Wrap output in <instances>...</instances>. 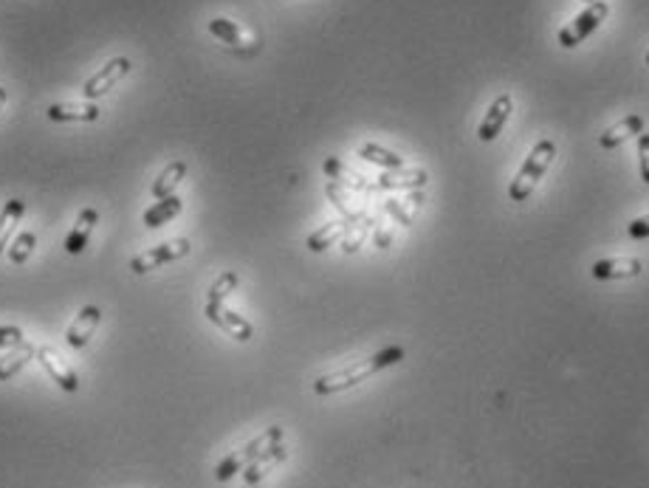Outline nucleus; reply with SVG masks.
Returning a JSON list of instances; mask_svg holds the SVG:
<instances>
[{
	"instance_id": "obj_17",
	"label": "nucleus",
	"mask_w": 649,
	"mask_h": 488,
	"mask_svg": "<svg viewBox=\"0 0 649 488\" xmlns=\"http://www.w3.org/2000/svg\"><path fill=\"white\" fill-rule=\"evenodd\" d=\"M26 215V201L23 198H9L0 209V254L9 249V243L14 240V229Z\"/></svg>"
},
{
	"instance_id": "obj_5",
	"label": "nucleus",
	"mask_w": 649,
	"mask_h": 488,
	"mask_svg": "<svg viewBox=\"0 0 649 488\" xmlns=\"http://www.w3.org/2000/svg\"><path fill=\"white\" fill-rule=\"evenodd\" d=\"M190 249H193V243H190L187 238H175V240H167V243L150 246L147 251L136 254V258L130 260V271H133V274H150V271H155V268H161V266L187 258Z\"/></svg>"
},
{
	"instance_id": "obj_26",
	"label": "nucleus",
	"mask_w": 649,
	"mask_h": 488,
	"mask_svg": "<svg viewBox=\"0 0 649 488\" xmlns=\"http://www.w3.org/2000/svg\"><path fill=\"white\" fill-rule=\"evenodd\" d=\"M322 170H324V175L328 178H334V181H339V183H344V187H353V190H364V181L356 175V173H351L339 158H324L322 161Z\"/></svg>"
},
{
	"instance_id": "obj_12",
	"label": "nucleus",
	"mask_w": 649,
	"mask_h": 488,
	"mask_svg": "<svg viewBox=\"0 0 649 488\" xmlns=\"http://www.w3.org/2000/svg\"><path fill=\"white\" fill-rule=\"evenodd\" d=\"M288 457V449H286V444L280 440V444H271L266 452H260L258 457H254L249 466L243 469V480H246V485H258L271 469H277L280 466V463Z\"/></svg>"
},
{
	"instance_id": "obj_13",
	"label": "nucleus",
	"mask_w": 649,
	"mask_h": 488,
	"mask_svg": "<svg viewBox=\"0 0 649 488\" xmlns=\"http://www.w3.org/2000/svg\"><path fill=\"white\" fill-rule=\"evenodd\" d=\"M644 271V263L638 258H605L596 260L590 274L596 280H630V277H638Z\"/></svg>"
},
{
	"instance_id": "obj_28",
	"label": "nucleus",
	"mask_w": 649,
	"mask_h": 488,
	"mask_svg": "<svg viewBox=\"0 0 649 488\" xmlns=\"http://www.w3.org/2000/svg\"><path fill=\"white\" fill-rule=\"evenodd\" d=\"M23 342V331L17 324H0V347H14Z\"/></svg>"
},
{
	"instance_id": "obj_20",
	"label": "nucleus",
	"mask_w": 649,
	"mask_h": 488,
	"mask_svg": "<svg viewBox=\"0 0 649 488\" xmlns=\"http://www.w3.org/2000/svg\"><path fill=\"white\" fill-rule=\"evenodd\" d=\"M181 209H183V201H181L178 195L161 198V201H155L150 209H145L142 223H145L147 229H158V226L170 223L173 218H178V215H181Z\"/></svg>"
},
{
	"instance_id": "obj_18",
	"label": "nucleus",
	"mask_w": 649,
	"mask_h": 488,
	"mask_svg": "<svg viewBox=\"0 0 649 488\" xmlns=\"http://www.w3.org/2000/svg\"><path fill=\"white\" fill-rule=\"evenodd\" d=\"M429 175L424 170H390L379 178V190H424Z\"/></svg>"
},
{
	"instance_id": "obj_29",
	"label": "nucleus",
	"mask_w": 649,
	"mask_h": 488,
	"mask_svg": "<svg viewBox=\"0 0 649 488\" xmlns=\"http://www.w3.org/2000/svg\"><path fill=\"white\" fill-rule=\"evenodd\" d=\"M627 235H630L633 240H646V238H649V215L635 218V221L627 226Z\"/></svg>"
},
{
	"instance_id": "obj_27",
	"label": "nucleus",
	"mask_w": 649,
	"mask_h": 488,
	"mask_svg": "<svg viewBox=\"0 0 649 488\" xmlns=\"http://www.w3.org/2000/svg\"><path fill=\"white\" fill-rule=\"evenodd\" d=\"M638 170H641V178L649 183V133L638 136Z\"/></svg>"
},
{
	"instance_id": "obj_22",
	"label": "nucleus",
	"mask_w": 649,
	"mask_h": 488,
	"mask_svg": "<svg viewBox=\"0 0 649 488\" xmlns=\"http://www.w3.org/2000/svg\"><path fill=\"white\" fill-rule=\"evenodd\" d=\"M351 226H353V223H347V221H331V223H324V226H319L316 231H311L308 240H306V246H308L311 251L331 249Z\"/></svg>"
},
{
	"instance_id": "obj_16",
	"label": "nucleus",
	"mask_w": 649,
	"mask_h": 488,
	"mask_svg": "<svg viewBox=\"0 0 649 488\" xmlns=\"http://www.w3.org/2000/svg\"><path fill=\"white\" fill-rule=\"evenodd\" d=\"M187 170H190V164L183 158H175V161H170V164L158 173V178L153 181V187H150V195L155 198V201H161V198H170V195H175V187L178 183L187 178Z\"/></svg>"
},
{
	"instance_id": "obj_23",
	"label": "nucleus",
	"mask_w": 649,
	"mask_h": 488,
	"mask_svg": "<svg viewBox=\"0 0 649 488\" xmlns=\"http://www.w3.org/2000/svg\"><path fill=\"white\" fill-rule=\"evenodd\" d=\"M210 32H212L221 42H226L229 49H243V45H246V37H243L240 26H238L235 20H229V17H212V20H210Z\"/></svg>"
},
{
	"instance_id": "obj_32",
	"label": "nucleus",
	"mask_w": 649,
	"mask_h": 488,
	"mask_svg": "<svg viewBox=\"0 0 649 488\" xmlns=\"http://www.w3.org/2000/svg\"><path fill=\"white\" fill-rule=\"evenodd\" d=\"M582 4H585V6H590V4H596V0H582Z\"/></svg>"
},
{
	"instance_id": "obj_2",
	"label": "nucleus",
	"mask_w": 649,
	"mask_h": 488,
	"mask_svg": "<svg viewBox=\"0 0 649 488\" xmlns=\"http://www.w3.org/2000/svg\"><path fill=\"white\" fill-rule=\"evenodd\" d=\"M553 158H556V145L550 142V138H542V142H537L534 150H531L528 158L522 161V167L514 175V181L508 183V198L517 201V203L528 201L531 192L540 187V181L545 178V173L550 170Z\"/></svg>"
},
{
	"instance_id": "obj_19",
	"label": "nucleus",
	"mask_w": 649,
	"mask_h": 488,
	"mask_svg": "<svg viewBox=\"0 0 649 488\" xmlns=\"http://www.w3.org/2000/svg\"><path fill=\"white\" fill-rule=\"evenodd\" d=\"M32 359H37V347H34V344H29V342L14 344L6 356H0V381L14 379Z\"/></svg>"
},
{
	"instance_id": "obj_24",
	"label": "nucleus",
	"mask_w": 649,
	"mask_h": 488,
	"mask_svg": "<svg viewBox=\"0 0 649 488\" xmlns=\"http://www.w3.org/2000/svg\"><path fill=\"white\" fill-rule=\"evenodd\" d=\"M34 249H37V235H34V231H20V235H14V240H12L9 249H6L9 263H12V266L29 263V258L34 254Z\"/></svg>"
},
{
	"instance_id": "obj_1",
	"label": "nucleus",
	"mask_w": 649,
	"mask_h": 488,
	"mask_svg": "<svg viewBox=\"0 0 649 488\" xmlns=\"http://www.w3.org/2000/svg\"><path fill=\"white\" fill-rule=\"evenodd\" d=\"M404 356H407V353H404L401 344H390V347H384V351L373 353L370 359H362V361H356V364H351V367L336 370V373L319 376V379L314 381V392H316V395H336V392H344V389H351V387L367 381L370 376L381 373V370L404 361Z\"/></svg>"
},
{
	"instance_id": "obj_3",
	"label": "nucleus",
	"mask_w": 649,
	"mask_h": 488,
	"mask_svg": "<svg viewBox=\"0 0 649 488\" xmlns=\"http://www.w3.org/2000/svg\"><path fill=\"white\" fill-rule=\"evenodd\" d=\"M283 440V427H268L266 432H260L258 437L251 440V444H246L243 449H238V452H231V455H226L221 463H218V469H215V477L221 480V483H226V480H231L235 474H240L249 463L258 457L260 452H266L271 444H280Z\"/></svg>"
},
{
	"instance_id": "obj_25",
	"label": "nucleus",
	"mask_w": 649,
	"mask_h": 488,
	"mask_svg": "<svg viewBox=\"0 0 649 488\" xmlns=\"http://www.w3.org/2000/svg\"><path fill=\"white\" fill-rule=\"evenodd\" d=\"M240 286V274L238 271H223L215 277V283L210 286V291H206V299H212V302H226L231 294L238 291Z\"/></svg>"
},
{
	"instance_id": "obj_8",
	"label": "nucleus",
	"mask_w": 649,
	"mask_h": 488,
	"mask_svg": "<svg viewBox=\"0 0 649 488\" xmlns=\"http://www.w3.org/2000/svg\"><path fill=\"white\" fill-rule=\"evenodd\" d=\"M37 361L42 364L45 373L52 376V381H57L60 389L65 392H77L80 389V376L74 373V367L71 364H65L62 356L54 351V347H37Z\"/></svg>"
},
{
	"instance_id": "obj_14",
	"label": "nucleus",
	"mask_w": 649,
	"mask_h": 488,
	"mask_svg": "<svg viewBox=\"0 0 649 488\" xmlns=\"http://www.w3.org/2000/svg\"><path fill=\"white\" fill-rule=\"evenodd\" d=\"M52 122H99L102 108L90 102H54L45 110Z\"/></svg>"
},
{
	"instance_id": "obj_4",
	"label": "nucleus",
	"mask_w": 649,
	"mask_h": 488,
	"mask_svg": "<svg viewBox=\"0 0 649 488\" xmlns=\"http://www.w3.org/2000/svg\"><path fill=\"white\" fill-rule=\"evenodd\" d=\"M607 14H610V6L605 4V0H596V4H590V6H585L582 12H578L568 26H562L560 34H556V40H560L562 49H576L578 42H585L601 26V23L607 20Z\"/></svg>"
},
{
	"instance_id": "obj_31",
	"label": "nucleus",
	"mask_w": 649,
	"mask_h": 488,
	"mask_svg": "<svg viewBox=\"0 0 649 488\" xmlns=\"http://www.w3.org/2000/svg\"><path fill=\"white\" fill-rule=\"evenodd\" d=\"M6 97H9L6 88H0V110H4V105H6Z\"/></svg>"
},
{
	"instance_id": "obj_6",
	"label": "nucleus",
	"mask_w": 649,
	"mask_h": 488,
	"mask_svg": "<svg viewBox=\"0 0 649 488\" xmlns=\"http://www.w3.org/2000/svg\"><path fill=\"white\" fill-rule=\"evenodd\" d=\"M130 71H133V62H130L127 57H113V60H108L97 74L88 77V82L82 85V97L90 99V102L102 99L108 90H113Z\"/></svg>"
},
{
	"instance_id": "obj_9",
	"label": "nucleus",
	"mask_w": 649,
	"mask_h": 488,
	"mask_svg": "<svg viewBox=\"0 0 649 488\" xmlns=\"http://www.w3.org/2000/svg\"><path fill=\"white\" fill-rule=\"evenodd\" d=\"M512 110H514V99L508 97V94H500V97L489 105V110H485V116H483L480 125H477V138H480V142H494V138L503 133V127H505V122H508V116H512Z\"/></svg>"
},
{
	"instance_id": "obj_21",
	"label": "nucleus",
	"mask_w": 649,
	"mask_h": 488,
	"mask_svg": "<svg viewBox=\"0 0 649 488\" xmlns=\"http://www.w3.org/2000/svg\"><path fill=\"white\" fill-rule=\"evenodd\" d=\"M359 158H364L367 164H376V167H381V170H404V167H407L404 155L392 153V150H387V147H381V145H376V142L362 145V147H359Z\"/></svg>"
},
{
	"instance_id": "obj_10",
	"label": "nucleus",
	"mask_w": 649,
	"mask_h": 488,
	"mask_svg": "<svg viewBox=\"0 0 649 488\" xmlns=\"http://www.w3.org/2000/svg\"><path fill=\"white\" fill-rule=\"evenodd\" d=\"M99 223V209L97 206H85L77 215V223L71 226V231L65 235V251L68 254H82L90 243V235Z\"/></svg>"
},
{
	"instance_id": "obj_33",
	"label": "nucleus",
	"mask_w": 649,
	"mask_h": 488,
	"mask_svg": "<svg viewBox=\"0 0 649 488\" xmlns=\"http://www.w3.org/2000/svg\"><path fill=\"white\" fill-rule=\"evenodd\" d=\"M646 65H649V52H646Z\"/></svg>"
},
{
	"instance_id": "obj_11",
	"label": "nucleus",
	"mask_w": 649,
	"mask_h": 488,
	"mask_svg": "<svg viewBox=\"0 0 649 488\" xmlns=\"http://www.w3.org/2000/svg\"><path fill=\"white\" fill-rule=\"evenodd\" d=\"M99 322H102V311H99L97 305H85V308L77 314V319L71 322V328H68L65 342L71 344L74 351H82V347H88L90 336L97 333Z\"/></svg>"
},
{
	"instance_id": "obj_15",
	"label": "nucleus",
	"mask_w": 649,
	"mask_h": 488,
	"mask_svg": "<svg viewBox=\"0 0 649 488\" xmlns=\"http://www.w3.org/2000/svg\"><path fill=\"white\" fill-rule=\"evenodd\" d=\"M641 133H644V119L638 113H630V116H624L621 122L610 125L605 133H601L598 145L605 150H616V147H621L624 142H630V138H635Z\"/></svg>"
},
{
	"instance_id": "obj_7",
	"label": "nucleus",
	"mask_w": 649,
	"mask_h": 488,
	"mask_svg": "<svg viewBox=\"0 0 649 488\" xmlns=\"http://www.w3.org/2000/svg\"><path fill=\"white\" fill-rule=\"evenodd\" d=\"M203 314L206 319H210L212 324H218L221 331H226L231 339H238V342H249L254 336V324L235 314L231 308H226V302H212V299H206V305H203Z\"/></svg>"
},
{
	"instance_id": "obj_30",
	"label": "nucleus",
	"mask_w": 649,
	"mask_h": 488,
	"mask_svg": "<svg viewBox=\"0 0 649 488\" xmlns=\"http://www.w3.org/2000/svg\"><path fill=\"white\" fill-rule=\"evenodd\" d=\"M373 240H376V246H379V249H387V243H390V235H384V231H379V235H376Z\"/></svg>"
}]
</instances>
